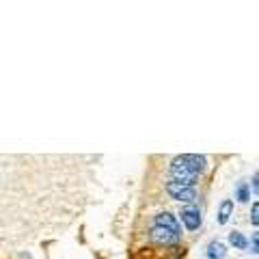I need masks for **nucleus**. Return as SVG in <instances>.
Segmentation results:
<instances>
[{"label": "nucleus", "instance_id": "nucleus-1", "mask_svg": "<svg viewBox=\"0 0 259 259\" xmlns=\"http://www.w3.org/2000/svg\"><path fill=\"white\" fill-rule=\"evenodd\" d=\"M171 175H173L175 182H184L186 186H194V182H197V177H199L188 164H186V160L182 156L173 158V162H171Z\"/></svg>", "mask_w": 259, "mask_h": 259}, {"label": "nucleus", "instance_id": "nucleus-2", "mask_svg": "<svg viewBox=\"0 0 259 259\" xmlns=\"http://www.w3.org/2000/svg\"><path fill=\"white\" fill-rule=\"evenodd\" d=\"M166 192L171 194V199L180 201V203H192V201L197 199L194 186H186L184 182H175V180H171L166 184Z\"/></svg>", "mask_w": 259, "mask_h": 259}, {"label": "nucleus", "instance_id": "nucleus-3", "mask_svg": "<svg viewBox=\"0 0 259 259\" xmlns=\"http://www.w3.org/2000/svg\"><path fill=\"white\" fill-rule=\"evenodd\" d=\"M180 216H182V223L186 225L188 231H197L201 227V209L199 207H194V205L184 207L180 212Z\"/></svg>", "mask_w": 259, "mask_h": 259}, {"label": "nucleus", "instance_id": "nucleus-4", "mask_svg": "<svg viewBox=\"0 0 259 259\" xmlns=\"http://www.w3.org/2000/svg\"><path fill=\"white\" fill-rule=\"evenodd\" d=\"M153 227H162V229H168L171 233H175L177 238L182 236V229H180V225H177L175 216L168 214V212H162V214H158L156 218H153Z\"/></svg>", "mask_w": 259, "mask_h": 259}, {"label": "nucleus", "instance_id": "nucleus-5", "mask_svg": "<svg viewBox=\"0 0 259 259\" xmlns=\"http://www.w3.org/2000/svg\"><path fill=\"white\" fill-rule=\"evenodd\" d=\"M182 158L186 160V164H188L197 175L205 173V168H207V160H205V156H199V153H184Z\"/></svg>", "mask_w": 259, "mask_h": 259}, {"label": "nucleus", "instance_id": "nucleus-6", "mask_svg": "<svg viewBox=\"0 0 259 259\" xmlns=\"http://www.w3.org/2000/svg\"><path fill=\"white\" fill-rule=\"evenodd\" d=\"M151 240L160 242V244H171V242H177L180 238L171 233L168 229H162V227H151Z\"/></svg>", "mask_w": 259, "mask_h": 259}, {"label": "nucleus", "instance_id": "nucleus-7", "mask_svg": "<svg viewBox=\"0 0 259 259\" xmlns=\"http://www.w3.org/2000/svg\"><path fill=\"white\" fill-rule=\"evenodd\" d=\"M227 255V248L221 240H212L207 244V259H223Z\"/></svg>", "mask_w": 259, "mask_h": 259}, {"label": "nucleus", "instance_id": "nucleus-8", "mask_svg": "<svg viewBox=\"0 0 259 259\" xmlns=\"http://www.w3.org/2000/svg\"><path fill=\"white\" fill-rule=\"evenodd\" d=\"M231 216H233V201L231 199H225L223 203H221V207H218V223L227 225Z\"/></svg>", "mask_w": 259, "mask_h": 259}, {"label": "nucleus", "instance_id": "nucleus-9", "mask_svg": "<svg viewBox=\"0 0 259 259\" xmlns=\"http://www.w3.org/2000/svg\"><path fill=\"white\" fill-rule=\"evenodd\" d=\"M229 244L233 248H240V250H244L248 246V240L244 238V233H240V231H231L229 233Z\"/></svg>", "mask_w": 259, "mask_h": 259}, {"label": "nucleus", "instance_id": "nucleus-10", "mask_svg": "<svg viewBox=\"0 0 259 259\" xmlns=\"http://www.w3.org/2000/svg\"><path fill=\"white\" fill-rule=\"evenodd\" d=\"M250 223H253V227L259 225V203H257V201L250 205Z\"/></svg>", "mask_w": 259, "mask_h": 259}, {"label": "nucleus", "instance_id": "nucleus-11", "mask_svg": "<svg viewBox=\"0 0 259 259\" xmlns=\"http://www.w3.org/2000/svg\"><path fill=\"white\" fill-rule=\"evenodd\" d=\"M238 199H240V201H248V199H250V197H248V186H246L244 182L238 186Z\"/></svg>", "mask_w": 259, "mask_h": 259}, {"label": "nucleus", "instance_id": "nucleus-12", "mask_svg": "<svg viewBox=\"0 0 259 259\" xmlns=\"http://www.w3.org/2000/svg\"><path fill=\"white\" fill-rule=\"evenodd\" d=\"M250 244H253V255H257L259 253V236H257V231L253 233V242H250Z\"/></svg>", "mask_w": 259, "mask_h": 259}, {"label": "nucleus", "instance_id": "nucleus-13", "mask_svg": "<svg viewBox=\"0 0 259 259\" xmlns=\"http://www.w3.org/2000/svg\"><path fill=\"white\" fill-rule=\"evenodd\" d=\"M257 188H259V184H257V173H255V175H253V190L257 192Z\"/></svg>", "mask_w": 259, "mask_h": 259}]
</instances>
